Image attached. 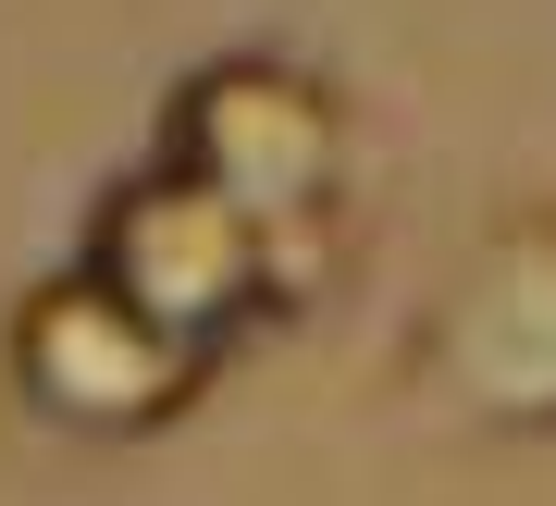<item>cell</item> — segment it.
<instances>
[{"label": "cell", "mask_w": 556, "mask_h": 506, "mask_svg": "<svg viewBox=\"0 0 556 506\" xmlns=\"http://www.w3.org/2000/svg\"><path fill=\"white\" fill-rule=\"evenodd\" d=\"M149 149L186 161L199 186H223L236 211H260L321 284H334L346 198H358V99L334 87V62L273 50V38H236V50L186 62V75L161 87Z\"/></svg>", "instance_id": "1"}, {"label": "cell", "mask_w": 556, "mask_h": 506, "mask_svg": "<svg viewBox=\"0 0 556 506\" xmlns=\"http://www.w3.org/2000/svg\"><path fill=\"white\" fill-rule=\"evenodd\" d=\"M396 408L470 445H556V198H519L420 296Z\"/></svg>", "instance_id": "2"}, {"label": "cell", "mask_w": 556, "mask_h": 506, "mask_svg": "<svg viewBox=\"0 0 556 506\" xmlns=\"http://www.w3.org/2000/svg\"><path fill=\"white\" fill-rule=\"evenodd\" d=\"M0 383L62 445H149V432H174L223 383V346H199L161 309H137L100 260H50L0 309Z\"/></svg>", "instance_id": "3"}, {"label": "cell", "mask_w": 556, "mask_h": 506, "mask_svg": "<svg viewBox=\"0 0 556 506\" xmlns=\"http://www.w3.org/2000/svg\"><path fill=\"white\" fill-rule=\"evenodd\" d=\"M75 260H100L137 309H161L174 333H199V346H223V358H236L248 333L321 309V273H309V260L285 248L260 211H236L223 186H199L186 161H161V149L124 161V174L100 186Z\"/></svg>", "instance_id": "4"}]
</instances>
